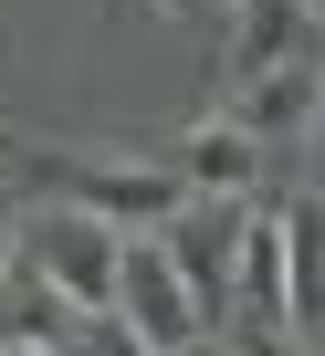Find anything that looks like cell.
Instances as JSON below:
<instances>
[{
	"mask_svg": "<svg viewBox=\"0 0 325 356\" xmlns=\"http://www.w3.org/2000/svg\"><path fill=\"white\" fill-rule=\"evenodd\" d=\"M11 189L105 210L116 231H168V220H189V200H200L189 178L168 168V147H157V157H136V147H22V157H11Z\"/></svg>",
	"mask_w": 325,
	"mask_h": 356,
	"instance_id": "obj_1",
	"label": "cell"
},
{
	"mask_svg": "<svg viewBox=\"0 0 325 356\" xmlns=\"http://www.w3.org/2000/svg\"><path fill=\"white\" fill-rule=\"evenodd\" d=\"M11 262H32L42 283H63L84 314H116V273H126V231L105 210H74V200H32L11 220Z\"/></svg>",
	"mask_w": 325,
	"mask_h": 356,
	"instance_id": "obj_2",
	"label": "cell"
},
{
	"mask_svg": "<svg viewBox=\"0 0 325 356\" xmlns=\"http://www.w3.org/2000/svg\"><path fill=\"white\" fill-rule=\"evenodd\" d=\"M116 314H126L157 356H179V346H200V335H210V293H200V273L179 262V241H168V231H126Z\"/></svg>",
	"mask_w": 325,
	"mask_h": 356,
	"instance_id": "obj_3",
	"label": "cell"
},
{
	"mask_svg": "<svg viewBox=\"0 0 325 356\" xmlns=\"http://www.w3.org/2000/svg\"><path fill=\"white\" fill-rule=\"evenodd\" d=\"M315 63H325V11H315V0H231L221 84H262V74H315Z\"/></svg>",
	"mask_w": 325,
	"mask_h": 356,
	"instance_id": "obj_4",
	"label": "cell"
},
{
	"mask_svg": "<svg viewBox=\"0 0 325 356\" xmlns=\"http://www.w3.org/2000/svg\"><path fill=\"white\" fill-rule=\"evenodd\" d=\"M168 168L189 178L200 200H241V189H262V168H273V136H252V126L221 105V115H200V126H179V136H168Z\"/></svg>",
	"mask_w": 325,
	"mask_h": 356,
	"instance_id": "obj_5",
	"label": "cell"
},
{
	"mask_svg": "<svg viewBox=\"0 0 325 356\" xmlns=\"http://www.w3.org/2000/svg\"><path fill=\"white\" fill-rule=\"evenodd\" d=\"M231 293H241V325H294V231H283V210H252L241 220Z\"/></svg>",
	"mask_w": 325,
	"mask_h": 356,
	"instance_id": "obj_6",
	"label": "cell"
},
{
	"mask_svg": "<svg viewBox=\"0 0 325 356\" xmlns=\"http://www.w3.org/2000/svg\"><path fill=\"white\" fill-rule=\"evenodd\" d=\"M74 335H84V304H74L63 283H42L32 262H11V273H0V346L53 356V346H74Z\"/></svg>",
	"mask_w": 325,
	"mask_h": 356,
	"instance_id": "obj_7",
	"label": "cell"
},
{
	"mask_svg": "<svg viewBox=\"0 0 325 356\" xmlns=\"http://www.w3.org/2000/svg\"><path fill=\"white\" fill-rule=\"evenodd\" d=\"M221 105H231L252 136H304V126H315V105H325V63H315V74H262V84H231Z\"/></svg>",
	"mask_w": 325,
	"mask_h": 356,
	"instance_id": "obj_8",
	"label": "cell"
},
{
	"mask_svg": "<svg viewBox=\"0 0 325 356\" xmlns=\"http://www.w3.org/2000/svg\"><path fill=\"white\" fill-rule=\"evenodd\" d=\"M0 273H11V157H0Z\"/></svg>",
	"mask_w": 325,
	"mask_h": 356,
	"instance_id": "obj_9",
	"label": "cell"
},
{
	"mask_svg": "<svg viewBox=\"0 0 325 356\" xmlns=\"http://www.w3.org/2000/svg\"><path fill=\"white\" fill-rule=\"evenodd\" d=\"M304 147H315V200H325V105H315V126H304Z\"/></svg>",
	"mask_w": 325,
	"mask_h": 356,
	"instance_id": "obj_10",
	"label": "cell"
},
{
	"mask_svg": "<svg viewBox=\"0 0 325 356\" xmlns=\"http://www.w3.org/2000/svg\"><path fill=\"white\" fill-rule=\"evenodd\" d=\"M179 356H231V346H221V335H200V346H179Z\"/></svg>",
	"mask_w": 325,
	"mask_h": 356,
	"instance_id": "obj_11",
	"label": "cell"
},
{
	"mask_svg": "<svg viewBox=\"0 0 325 356\" xmlns=\"http://www.w3.org/2000/svg\"><path fill=\"white\" fill-rule=\"evenodd\" d=\"M147 11H200V0H147Z\"/></svg>",
	"mask_w": 325,
	"mask_h": 356,
	"instance_id": "obj_12",
	"label": "cell"
},
{
	"mask_svg": "<svg viewBox=\"0 0 325 356\" xmlns=\"http://www.w3.org/2000/svg\"><path fill=\"white\" fill-rule=\"evenodd\" d=\"M304 356H325V325H315V335H304Z\"/></svg>",
	"mask_w": 325,
	"mask_h": 356,
	"instance_id": "obj_13",
	"label": "cell"
}]
</instances>
